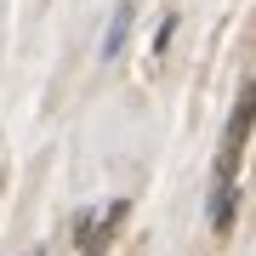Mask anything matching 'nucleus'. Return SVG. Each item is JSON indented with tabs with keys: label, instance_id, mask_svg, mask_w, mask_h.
Wrapping results in <instances>:
<instances>
[{
	"label": "nucleus",
	"instance_id": "1",
	"mask_svg": "<svg viewBox=\"0 0 256 256\" xmlns=\"http://www.w3.org/2000/svg\"><path fill=\"white\" fill-rule=\"evenodd\" d=\"M126 200H108L102 210H92V216H80V228H74V239H80V256H102L108 250V239L120 234V222H126Z\"/></svg>",
	"mask_w": 256,
	"mask_h": 256
},
{
	"label": "nucleus",
	"instance_id": "2",
	"mask_svg": "<svg viewBox=\"0 0 256 256\" xmlns=\"http://www.w3.org/2000/svg\"><path fill=\"white\" fill-rule=\"evenodd\" d=\"M126 23H131V0H120L114 23H108V40H102V57H120V46H126Z\"/></svg>",
	"mask_w": 256,
	"mask_h": 256
}]
</instances>
